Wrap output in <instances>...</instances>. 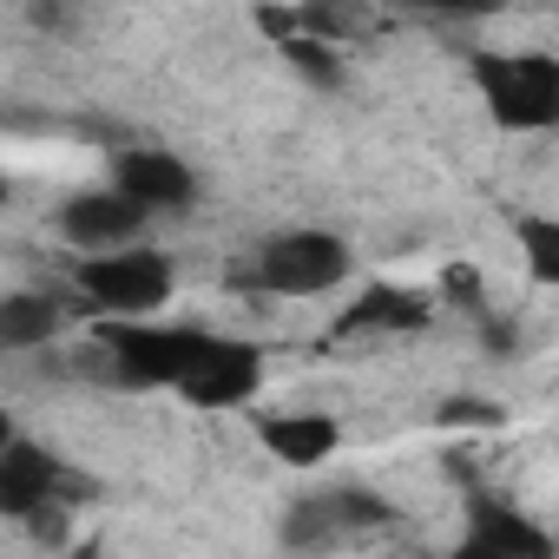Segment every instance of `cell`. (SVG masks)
I'll use <instances>...</instances> for the list:
<instances>
[{"instance_id":"cell-1","label":"cell","mask_w":559,"mask_h":559,"mask_svg":"<svg viewBox=\"0 0 559 559\" xmlns=\"http://www.w3.org/2000/svg\"><path fill=\"white\" fill-rule=\"evenodd\" d=\"M474 80L493 119L513 132H546L559 119V67L546 53H480Z\"/></svg>"},{"instance_id":"cell-2","label":"cell","mask_w":559,"mask_h":559,"mask_svg":"<svg viewBox=\"0 0 559 559\" xmlns=\"http://www.w3.org/2000/svg\"><path fill=\"white\" fill-rule=\"evenodd\" d=\"M80 297L106 317H152L171 297V263L158 250H93L80 263Z\"/></svg>"},{"instance_id":"cell-3","label":"cell","mask_w":559,"mask_h":559,"mask_svg":"<svg viewBox=\"0 0 559 559\" xmlns=\"http://www.w3.org/2000/svg\"><path fill=\"white\" fill-rule=\"evenodd\" d=\"M343 276H349V250L330 230H284L257 257V284L276 297H317V290H336Z\"/></svg>"},{"instance_id":"cell-4","label":"cell","mask_w":559,"mask_h":559,"mask_svg":"<svg viewBox=\"0 0 559 559\" xmlns=\"http://www.w3.org/2000/svg\"><path fill=\"white\" fill-rule=\"evenodd\" d=\"M198 349H204V336H191V330H139V323L106 330L112 382H126V389H171L198 362Z\"/></svg>"},{"instance_id":"cell-5","label":"cell","mask_w":559,"mask_h":559,"mask_svg":"<svg viewBox=\"0 0 559 559\" xmlns=\"http://www.w3.org/2000/svg\"><path fill=\"white\" fill-rule=\"evenodd\" d=\"M257 376H263L257 349H243V343H211V336H204L198 362H191L171 389H178L185 402H198V408H230V402H250Z\"/></svg>"},{"instance_id":"cell-6","label":"cell","mask_w":559,"mask_h":559,"mask_svg":"<svg viewBox=\"0 0 559 559\" xmlns=\"http://www.w3.org/2000/svg\"><path fill=\"white\" fill-rule=\"evenodd\" d=\"M119 191L152 217V211H178V204H191L198 178H191V165H178L171 152H126V158H119Z\"/></svg>"},{"instance_id":"cell-7","label":"cell","mask_w":559,"mask_h":559,"mask_svg":"<svg viewBox=\"0 0 559 559\" xmlns=\"http://www.w3.org/2000/svg\"><path fill=\"white\" fill-rule=\"evenodd\" d=\"M139 224H145V211H139L126 191H86V198H73V204L60 211V230H67L80 250H112V243L139 237Z\"/></svg>"},{"instance_id":"cell-8","label":"cell","mask_w":559,"mask_h":559,"mask_svg":"<svg viewBox=\"0 0 559 559\" xmlns=\"http://www.w3.org/2000/svg\"><path fill=\"white\" fill-rule=\"evenodd\" d=\"M67 487V474H60V461L47 454V448H27V441H8L0 448V513H27V507H40V500H53Z\"/></svg>"},{"instance_id":"cell-9","label":"cell","mask_w":559,"mask_h":559,"mask_svg":"<svg viewBox=\"0 0 559 559\" xmlns=\"http://www.w3.org/2000/svg\"><path fill=\"white\" fill-rule=\"evenodd\" d=\"M257 435H263V448L276 461H290V467H317V461L336 454V421L330 415H270Z\"/></svg>"},{"instance_id":"cell-10","label":"cell","mask_w":559,"mask_h":559,"mask_svg":"<svg viewBox=\"0 0 559 559\" xmlns=\"http://www.w3.org/2000/svg\"><path fill=\"white\" fill-rule=\"evenodd\" d=\"M467 552H552V539L539 526H526L520 513L493 507V500H474V533H467Z\"/></svg>"},{"instance_id":"cell-11","label":"cell","mask_w":559,"mask_h":559,"mask_svg":"<svg viewBox=\"0 0 559 559\" xmlns=\"http://www.w3.org/2000/svg\"><path fill=\"white\" fill-rule=\"evenodd\" d=\"M290 14H297V34L330 40V47L376 34V8H369V0H297Z\"/></svg>"},{"instance_id":"cell-12","label":"cell","mask_w":559,"mask_h":559,"mask_svg":"<svg viewBox=\"0 0 559 559\" xmlns=\"http://www.w3.org/2000/svg\"><path fill=\"white\" fill-rule=\"evenodd\" d=\"M421 317H428V304L421 297H408V290H389V284H376L362 304H349V317H343V336L356 330H421Z\"/></svg>"},{"instance_id":"cell-13","label":"cell","mask_w":559,"mask_h":559,"mask_svg":"<svg viewBox=\"0 0 559 559\" xmlns=\"http://www.w3.org/2000/svg\"><path fill=\"white\" fill-rule=\"evenodd\" d=\"M53 330H60L53 297H8V304H0V349H34Z\"/></svg>"},{"instance_id":"cell-14","label":"cell","mask_w":559,"mask_h":559,"mask_svg":"<svg viewBox=\"0 0 559 559\" xmlns=\"http://www.w3.org/2000/svg\"><path fill=\"white\" fill-rule=\"evenodd\" d=\"M276 47H284V60H290L304 80H317V86H336V80H343V60H336V47H330V40L290 34V40H276Z\"/></svg>"},{"instance_id":"cell-15","label":"cell","mask_w":559,"mask_h":559,"mask_svg":"<svg viewBox=\"0 0 559 559\" xmlns=\"http://www.w3.org/2000/svg\"><path fill=\"white\" fill-rule=\"evenodd\" d=\"M520 243H526V263H533L539 284H559V224L526 217V224H520Z\"/></svg>"},{"instance_id":"cell-16","label":"cell","mask_w":559,"mask_h":559,"mask_svg":"<svg viewBox=\"0 0 559 559\" xmlns=\"http://www.w3.org/2000/svg\"><path fill=\"white\" fill-rule=\"evenodd\" d=\"M336 526H343V520H336V507H330V500H310V507H297V513H290L284 539H290V546H317V539H330Z\"/></svg>"},{"instance_id":"cell-17","label":"cell","mask_w":559,"mask_h":559,"mask_svg":"<svg viewBox=\"0 0 559 559\" xmlns=\"http://www.w3.org/2000/svg\"><path fill=\"white\" fill-rule=\"evenodd\" d=\"M330 507H336V520H343V526H376V520H389V507H382L376 493H336Z\"/></svg>"},{"instance_id":"cell-18","label":"cell","mask_w":559,"mask_h":559,"mask_svg":"<svg viewBox=\"0 0 559 559\" xmlns=\"http://www.w3.org/2000/svg\"><path fill=\"white\" fill-rule=\"evenodd\" d=\"M441 421H448V428H500V408H487V402L461 395V402H448V408H441Z\"/></svg>"},{"instance_id":"cell-19","label":"cell","mask_w":559,"mask_h":559,"mask_svg":"<svg viewBox=\"0 0 559 559\" xmlns=\"http://www.w3.org/2000/svg\"><path fill=\"white\" fill-rule=\"evenodd\" d=\"M441 290H448V297H461V304H480V276H474L467 263H454V270L441 276Z\"/></svg>"},{"instance_id":"cell-20","label":"cell","mask_w":559,"mask_h":559,"mask_svg":"<svg viewBox=\"0 0 559 559\" xmlns=\"http://www.w3.org/2000/svg\"><path fill=\"white\" fill-rule=\"evenodd\" d=\"M257 27H263L270 40H290V34H297V14H290V8H257Z\"/></svg>"},{"instance_id":"cell-21","label":"cell","mask_w":559,"mask_h":559,"mask_svg":"<svg viewBox=\"0 0 559 559\" xmlns=\"http://www.w3.org/2000/svg\"><path fill=\"white\" fill-rule=\"evenodd\" d=\"M415 8H435V14H487L493 0H415Z\"/></svg>"},{"instance_id":"cell-22","label":"cell","mask_w":559,"mask_h":559,"mask_svg":"<svg viewBox=\"0 0 559 559\" xmlns=\"http://www.w3.org/2000/svg\"><path fill=\"white\" fill-rule=\"evenodd\" d=\"M8 441H14V421H8V415H0V448H8Z\"/></svg>"},{"instance_id":"cell-23","label":"cell","mask_w":559,"mask_h":559,"mask_svg":"<svg viewBox=\"0 0 559 559\" xmlns=\"http://www.w3.org/2000/svg\"><path fill=\"white\" fill-rule=\"evenodd\" d=\"M0 198H8V178H0Z\"/></svg>"}]
</instances>
